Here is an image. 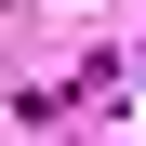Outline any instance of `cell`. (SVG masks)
Returning <instances> with one entry per match:
<instances>
[{
	"mask_svg": "<svg viewBox=\"0 0 146 146\" xmlns=\"http://www.w3.org/2000/svg\"><path fill=\"white\" fill-rule=\"evenodd\" d=\"M133 146H146V133H133Z\"/></svg>",
	"mask_w": 146,
	"mask_h": 146,
	"instance_id": "cell-1",
	"label": "cell"
}]
</instances>
